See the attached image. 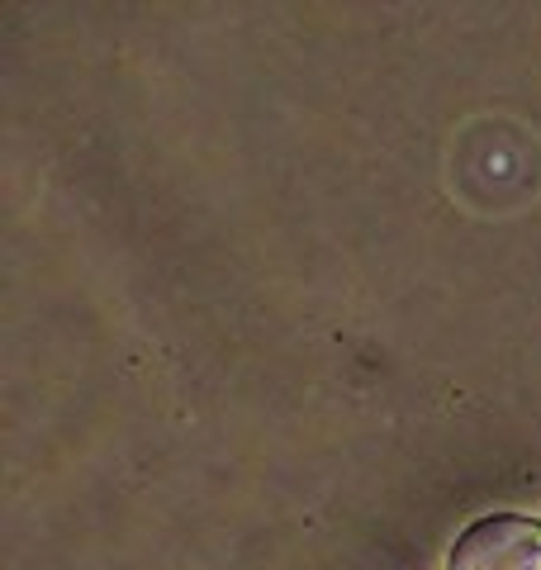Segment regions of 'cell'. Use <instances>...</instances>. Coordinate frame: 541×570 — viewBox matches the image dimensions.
Instances as JSON below:
<instances>
[{
	"label": "cell",
	"instance_id": "obj_1",
	"mask_svg": "<svg viewBox=\"0 0 541 570\" xmlns=\"http://www.w3.org/2000/svg\"><path fill=\"white\" fill-rule=\"evenodd\" d=\"M446 570H541V519L484 513L465 523L446 551Z\"/></svg>",
	"mask_w": 541,
	"mask_h": 570
}]
</instances>
